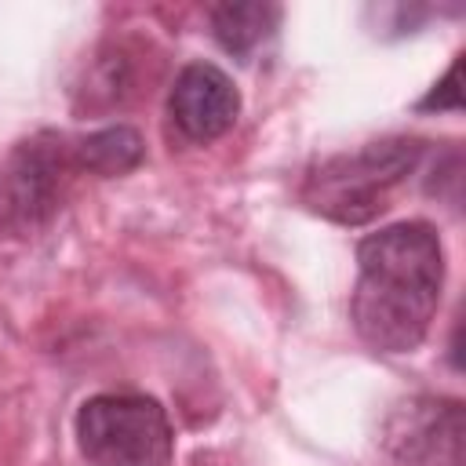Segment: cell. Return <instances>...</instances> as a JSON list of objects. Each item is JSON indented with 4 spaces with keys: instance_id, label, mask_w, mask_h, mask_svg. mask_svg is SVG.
Segmentation results:
<instances>
[{
    "instance_id": "cell-1",
    "label": "cell",
    "mask_w": 466,
    "mask_h": 466,
    "mask_svg": "<svg viewBox=\"0 0 466 466\" xmlns=\"http://www.w3.org/2000/svg\"><path fill=\"white\" fill-rule=\"evenodd\" d=\"M444 288V244L430 222H397L357 244L353 331L379 353L422 346Z\"/></svg>"
},
{
    "instance_id": "cell-2",
    "label": "cell",
    "mask_w": 466,
    "mask_h": 466,
    "mask_svg": "<svg viewBox=\"0 0 466 466\" xmlns=\"http://www.w3.org/2000/svg\"><path fill=\"white\" fill-rule=\"evenodd\" d=\"M422 149L426 146L419 138H382L353 153L324 157L309 167L302 182V200L309 211L331 222L360 226L390 208L393 189L419 167Z\"/></svg>"
},
{
    "instance_id": "cell-3",
    "label": "cell",
    "mask_w": 466,
    "mask_h": 466,
    "mask_svg": "<svg viewBox=\"0 0 466 466\" xmlns=\"http://www.w3.org/2000/svg\"><path fill=\"white\" fill-rule=\"evenodd\" d=\"M76 444L91 466H171L175 433L146 393H95L76 411Z\"/></svg>"
},
{
    "instance_id": "cell-4",
    "label": "cell",
    "mask_w": 466,
    "mask_h": 466,
    "mask_svg": "<svg viewBox=\"0 0 466 466\" xmlns=\"http://www.w3.org/2000/svg\"><path fill=\"white\" fill-rule=\"evenodd\" d=\"M76 171H84L76 138L44 131L22 142L0 175V226L11 233H33L51 222Z\"/></svg>"
},
{
    "instance_id": "cell-5",
    "label": "cell",
    "mask_w": 466,
    "mask_h": 466,
    "mask_svg": "<svg viewBox=\"0 0 466 466\" xmlns=\"http://www.w3.org/2000/svg\"><path fill=\"white\" fill-rule=\"evenodd\" d=\"M386 451L400 466H459L462 462V404L455 397H411L386 419Z\"/></svg>"
},
{
    "instance_id": "cell-6",
    "label": "cell",
    "mask_w": 466,
    "mask_h": 466,
    "mask_svg": "<svg viewBox=\"0 0 466 466\" xmlns=\"http://www.w3.org/2000/svg\"><path fill=\"white\" fill-rule=\"evenodd\" d=\"M240 113V91L215 62H189L178 69L171 95H167V116L175 131L189 142H215L233 127Z\"/></svg>"
},
{
    "instance_id": "cell-7",
    "label": "cell",
    "mask_w": 466,
    "mask_h": 466,
    "mask_svg": "<svg viewBox=\"0 0 466 466\" xmlns=\"http://www.w3.org/2000/svg\"><path fill=\"white\" fill-rule=\"evenodd\" d=\"M277 22H280L277 4H218V7H211L215 40L237 58H251L277 33Z\"/></svg>"
},
{
    "instance_id": "cell-8",
    "label": "cell",
    "mask_w": 466,
    "mask_h": 466,
    "mask_svg": "<svg viewBox=\"0 0 466 466\" xmlns=\"http://www.w3.org/2000/svg\"><path fill=\"white\" fill-rule=\"evenodd\" d=\"M76 153H80V167L87 175H124L131 167L142 164V135L135 127H102L95 135L76 138Z\"/></svg>"
},
{
    "instance_id": "cell-9",
    "label": "cell",
    "mask_w": 466,
    "mask_h": 466,
    "mask_svg": "<svg viewBox=\"0 0 466 466\" xmlns=\"http://www.w3.org/2000/svg\"><path fill=\"white\" fill-rule=\"evenodd\" d=\"M455 80H459V62L448 69V76L441 80V87H433V91L419 102V109H455V106H459V87H455Z\"/></svg>"
}]
</instances>
